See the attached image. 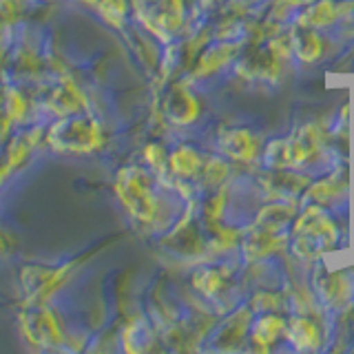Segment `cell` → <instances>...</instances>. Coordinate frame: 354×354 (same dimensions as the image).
I'll use <instances>...</instances> for the list:
<instances>
[{"label": "cell", "mask_w": 354, "mask_h": 354, "mask_svg": "<svg viewBox=\"0 0 354 354\" xmlns=\"http://www.w3.org/2000/svg\"><path fill=\"white\" fill-rule=\"evenodd\" d=\"M49 147L62 153H84L100 142V129L91 118L64 115L58 124L49 129Z\"/></svg>", "instance_id": "6da1fadb"}, {"label": "cell", "mask_w": 354, "mask_h": 354, "mask_svg": "<svg viewBox=\"0 0 354 354\" xmlns=\"http://www.w3.org/2000/svg\"><path fill=\"white\" fill-rule=\"evenodd\" d=\"M140 171H122L118 191L124 199L127 208L131 210V215H136L140 219H149L153 215V199L147 184L142 180Z\"/></svg>", "instance_id": "3957f363"}, {"label": "cell", "mask_w": 354, "mask_h": 354, "mask_svg": "<svg viewBox=\"0 0 354 354\" xmlns=\"http://www.w3.org/2000/svg\"><path fill=\"white\" fill-rule=\"evenodd\" d=\"M82 104H84V100L80 91L73 88L71 84H60L51 88V93L47 97V106L60 115H73L77 109H82Z\"/></svg>", "instance_id": "277c9868"}, {"label": "cell", "mask_w": 354, "mask_h": 354, "mask_svg": "<svg viewBox=\"0 0 354 354\" xmlns=\"http://www.w3.org/2000/svg\"><path fill=\"white\" fill-rule=\"evenodd\" d=\"M20 326L27 341L36 348H58L64 339L58 319L44 304L27 301L20 315Z\"/></svg>", "instance_id": "7a4b0ae2"}]
</instances>
